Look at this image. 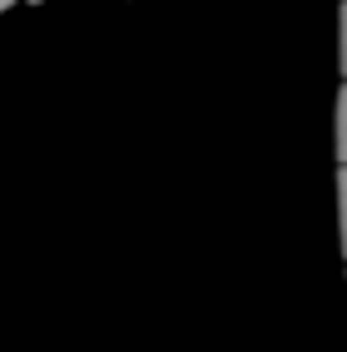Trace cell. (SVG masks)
Segmentation results:
<instances>
[{
    "instance_id": "3957f363",
    "label": "cell",
    "mask_w": 347,
    "mask_h": 352,
    "mask_svg": "<svg viewBox=\"0 0 347 352\" xmlns=\"http://www.w3.org/2000/svg\"><path fill=\"white\" fill-rule=\"evenodd\" d=\"M337 74L347 83V0L337 6Z\"/></svg>"
},
{
    "instance_id": "6da1fadb",
    "label": "cell",
    "mask_w": 347,
    "mask_h": 352,
    "mask_svg": "<svg viewBox=\"0 0 347 352\" xmlns=\"http://www.w3.org/2000/svg\"><path fill=\"white\" fill-rule=\"evenodd\" d=\"M333 157L347 166V83L337 88V108H333Z\"/></svg>"
},
{
    "instance_id": "277c9868",
    "label": "cell",
    "mask_w": 347,
    "mask_h": 352,
    "mask_svg": "<svg viewBox=\"0 0 347 352\" xmlns=\"http://www.w3.org/2000/svg\"><path fill=\"white\" fill-rule=\"evenodd\" d=\"M10 6H20V0H0V15H5V10H10Z\"/></svg>"
},
{
    "instance_id": "7a4b0ae2",
    "label": "cell",
    "mask_w": 347,
    "mask_h": 352,
    "mask_svg": "<svg viewBox=\"0 0 347 352\" xmlns=\"http://www.w3.org/2000/svg\"><path fill=\"white\" fill-rule=\"evenodd\" d=\"M337 240H342V259H347V166H337Z\"/></svg>"
}]
</instances>
